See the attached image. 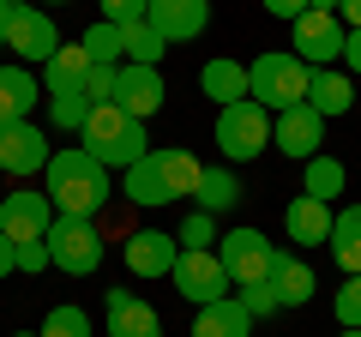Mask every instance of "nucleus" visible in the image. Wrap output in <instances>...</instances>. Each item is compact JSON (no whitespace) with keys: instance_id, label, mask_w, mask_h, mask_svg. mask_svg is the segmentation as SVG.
<instances>
[{"instance_id":"3","label":"nucleus","mask_w":361,"mask_h":337,"mask_svg":"<svg viewBox=\"0 0 361 337\" xmlns=\"http://www.w3.org/2000/svg\"><path fill=\"white\" fill-rule=\"evenodd\" d=\"M307 78L313 66L289 49H271L259 61H247V97H253L265 115H283V109H301L307 103Z\"/></svg>"},{"instance_id":"25","label":"nucleus","mask_w":361,"mask_h":337,"mask_svg":"<svg viewBox=\"0 0 361 337\" xmlns=\"http://www.w3.org/2000/svg\"><path fill=\"white\" fill-rule=\"evenodd\" d=\"M331 259L343 265L349 277H361V205H343L337 211V223H331Z\"/></svg>"},{"instance_id":"20","label":"nucleus","mask_w":361,"mask_h":337,"mask_svg":"<svg viewBox=\"0 0 361 337\" xmlns=\"http://www.w3.org/2000/svg\"><path fill=\"white\" fill-rule=\"evenodd\" d=\"M307 109H313L319 121L349 115V109H355V85H349V73H337V66H313V78H307Z\"/></svg>"},{"instance_id":"13","label":"nucleus","mask_w":361,"mask_h":337,"mask_svg":"<svg viewBox=\"0 0 361 337\" xmlns=\"http://www.w3.org/2000/svg\"><path fill=\"white\" fill-rule=\"evenodd\" d=\"M145 25H151L169 49H175V42H193V37H205V25H211V0H151Z\"/></svg>"},{"instance_id":"24","label":"nucleus","mask_w":361,"mask_h":337,"mask_svg":"<svg viewBox=\"0 0 361 337\" xmlns=\"http://www.w3.org/2000/svg\"><path fill=\"white\" fill-rule=\"evenodd\" d=\"M37 109V78L25 66H0V127H18Z\"/></svg>"},{"instance_id":"19","label":"nucleus","mask_w":361,"mask_h":337,"mask_svg":"<svg viewBox=\"0 0 361 337\" xmlns=\"http://www.w3.org/2000/svg\"><path fill=\"white\" fill-rule=\"evenodd\" d=\"M151 163H157V175H163L169 199H193V193H199V175H205V163H199L187 145H151Z\"/></svg>"},{"instance_id":"36","label":"nucleus","mask_w":361,"mask_h":337,"mask_svg":"<svg viewBox=\"0 0 361 337\" xmlns=\"http://www.w3.org/2000/svg\"><path fill=\"white\" fill-rule=\"evenodd\" d=\"M115 73H121V66H90V78H85L90 103H115Z\"/></svg>"},{"instance_id":"21","label":"nucleus","mask_w":361,"mask_h":337,"mask_svg":"<svg viewBox=\"0 0 361 337\" xmlns=\"http://www.w3.org/2000/svg\"><path fill=\"white\" fill-rule=\"evenodd\" d=\"M199 91H205L217 109L247 103V66L235 61V54H217V61H205V66H199Z\"/></svg>"},{"instance_id":"14","label":"nucleus","mask_w":361,"mask_h":337,"mask_svg":"<svg viewBox=\"0 0 361 337\" xmlns=\"http://www.w3.org/2000/svg\"><path fill=\"white\" fill-rule=\"evenodd\" d=\"M163 73L157 66H133V61H121V73H115V109H127L133 121H151L157 109H163Z\"/></svg>"},{"instance_id":"27","label":"nucleus","mask_w":361,"mask_h":337,"mask_svg":"<svg viewBox=\"0 0 361 337\" xmlns=\"http://www.w3.org/2000/svg\"><path fill=\"white\" fill-rule=\"evenodd\" d=\"M349 187V168L337 163V157H307V163H301V193H313V199H325V205H331L337 193H343Z\"/></svg>"},{"instance_id":"30","label":"nucleus","mask_w":361,"mask_h":337,"mask_svg":"<svg viewBox=\"0 0 361 337\" xmlns=\"http://www.w3.org/2000/svg\"><path fill=\"white\" fill-rule=\"evenodd\" d=\"M37 337H90V319H85V307L61 301V307H49V313H42Z\"/></svg>"},{"instance_id":"45","label":"nucleus","mask_w":361,"mask_h":337,"mask_svg":"<svg viewBox=\"0 0 361 337\" xmlns=\"http://www.w3.org/2000/svg\"><path fill=\"white\" fill-rule=\"evenodd\" d=\"M37 6H66V0H37Z\"/></svg>"},{"instance_id":"11","label":"nucleus","mask_w":361,"mask_h":337,"mask_svg":"<svg viewBox=\"0 0 361 337\" xmlns=\"http://www.w3.org/2000/svg\"><path fill=\"white\" fill-rule=\"evenodd\" d=\"M54 223V199L42 187H18V193L0 199V229L13 235V241H42Z\"/></svg>"},{"instance_id":"12","label":"nucleus","mask_w":361,"mask_h":337,"mask_svg":"<svg viewBox=\"0 0 361 337\" xmlns=\"http://www.w3.org/2000/svg\"><path fill=\"white\" fill-rule=\"evenodd\" d=\"M121 259H127L133 277H169L180 259V241L169 229H133L127 241H121Z\"/></svg>"},{"instance_id":"33","label":"nucleus","mask_w":361,"mask_h":337,"mask_svg":"<svg viewBox=\"0 0 361 337\" xmlns=\"http://www.w3.org/2000/svg\"><path fill=\"white\" fill-rule=\"evenodd\" d=\"M187 253H211L217 247V217H205V211H193V217L180 223V235H175Z\"/></svg>"},{"instance_id":"8","label":"nucleus","mask_w":361,"mask_h":337,"mask_svg":"<svg viewBox=\"0 0 361 337\" xmlns=\"http://www.w3.org/2000/svg\"><path fill=\"white\" fill-rule=\"evenodd\" d=\"M175 289L187 301H193V307H211V301H223V295H235L229 289V271H223V259H217V247H211V253H187V247H180V259H175Z\"/></svg>"},{"instance_id":"38","label":"nucleus","mask_w":361,"mask_h":337,"mask_svg":"<svg viewBox=\"0 0 361 337\" xmlns=\"http://www.w3.org/2000/svg\"><path fill=\"white\" fill-rule=\"evenodd\" d=\"M49 235H42V241H18V271H30V277H37V271H49Z\"/></svg>"},{"instance_id":"47","label":"nucleus","mask_w":361,"mask_h":337,"mask_svg":"<svg viewBox=\"0 0 361 337\" xmlns=\"http://www.w3.org/2000/svg\"><path fill=\"white\" fill-rule=\"evenodd\" d=\"M337 337H361V331H337Z\"/></svg>"},{"instance_id":"7","label":"nucleus","mask_w":361,"mask_h":337,"mask_svg":"<svg viewBox=\"0 0 361 337\" xmlns=\"http://www.w3.org/2000/svg\"><path fill=\"white\" fill-rule=\"evenodd\" d=\"M343 18L337 13H301L289 25V54H301L307 66H337L343 61Z\"/></svg>"},{"instance_id":"10","label":"nucleus","mask_w":361,"mask_h":337,"mask_svg":"<svg viewBox=\"0 0 361 337\" xmlns=\"http://www.w3.org/2000/svg\"><path fill=\"white\" fill-rule=\"evenodd\" d=\"M54 157L49 133L30 127V121H18V127H0V168L13 175V181H30V175H42Z\"/></svg>"},{"instance_id":"15","label":"nucleus","mask_w":361,"mask_h":337,"mask_svg":"<svg viewBox=\"0 0 361 337\" xmlns=\"http://www.w3.org/2000/svg\"><path fill=\"white\" fill-rule=\"evenodd\" d=\"M271 139H277V151H283V157L307 163V157H319V145H325V121L313 115L307 103H301V109H283L277 127H271Z\"/></svg>"},{"instance_id":"32","label":"nucleus","mask_w":361,"mask_h":337,"mask_svg":"<svg viewBox=\"0 0 361 337\" xmlns=\"http://www.w3.org/2000/svg\"><path fill=\"white\" fill-rule=\"evenodd\" d=\"M85 115H90V97L85 91H78V97H49V127L78 133V127H85Z\"/></svg>"},{"instance_id":"9","label":"nucleus","mask_w":361,"mask_h":337,"mask_svg":"<svg viewBox=\"0 0 361 337\" xmlns=\"http://www.w3.org/2000/svg\"><path fill=\"white\" fill-rule=\"evenodd\" d=\"M6 49H13L18 61H37V66H49V54L61 49L54 13H49V6H37V0H25V6L13 13V25H6Z\"/></svg>"},{"instance_id":"39","label":"nucleus","mask_w":361,"mask_h":337,"mask_svg":"<svg viewBox=\"0 0 361 337\" xmlns=\"http://www.w3.org/2000/svg\"><path fill=\"white\" fill-rule=\"evenodd\" d=\"M259 6H265L271 18H289V25H295V18L307 13V0H259Z\"/></svg>"},{"instance_id":"37","label":"nucleus","mask_w":361,"mask_h":337,"mask_svg":"<svg viewBox=\"0 0 361 337\" xmlns=\"http://www.w3.org/2000/svg\"><path fill=\"white\" fill-rule=\"evenodd\" d=\"M241 307L253 313V319H265V313H277V289H271V283H247L241 289Z\"/></svg>"},{"instance_id":"35","label":"nucleus","mask_w":361,"mask_h":337,"mask_svg":"<svg viewBox=\"0 0 361 337\" xmlns=\"http://www.w3.org/2000/svg\"><path fill=\"white\" fill-rule=\"evenodd\" d=\"M97 6L109 25H145V13H151V0H97Z\"/></svg>"},{"instance_id":"34","label":"nucleus","mask_w":361,"mask_h":337,"mask_svg":"<svg viewBox=\"0 0 361 337\" xmlns=\"http://www.w3.org/2000/svg\"><path fill=\"white\" fill-rule=\"evenodd\" d=\"M331 313L343 331H361V277H343V289L331 295Z\"/></svg>"},{"instance_id":"28","label":"nucleus","mask_w":361,"mask_h":337,"mask_svg":"<svg viewBox=\"0 0 361 337\" xmlns=\"http://www.w3.org/2000/svg\"><path fill=\"white\" fill-rule=\"evenodd\" d=\"M235 199H241V181L229 175V163H223V168H205V175H199V193H193V205L205 211V217H217V211H229Z\"/></svg>"},{"instance_id":"6","label":"nucleus","mask_w":361,"mask_h":337,"mask_svg":"<svg viewBox=\"0 0 361 337\" xmlns=\"http://www.w3.org/2000/svg\"><path fill=\"white\" fill-rule=\"evenodd\" d=\"M217 259H223V271H229V283H265L271 277V265H277V247L265 241L259 229H229V235H217Z\"/></svg>"},{"instance_id":"42","label":"nucleus","mask_w":361,"mask_h":337,"mask_svg":"<svg viewBox=\"0 0 361 337\" xmlns=\"http://www.w3.org/2000/svg\"><path fill=\"white\" fill-rule=\"evenodd\" d=\"M337 18H343V30H361V0H337Z\"/></svg>"},{"instance_id":"1","label":"nucleus","mask_w":361,"mask_h":337,"mask_svg":"<svg viewBox=\"0 0 361 337\" xmlns=\"http://www.w3.org/2000/svg\"><path fill=\"white\" fill-rule=\"evenodd\" d=\"M42 193L54 199V217H97V211L115 199V181L109 168L85 151V145H66V151L49 157L42 168Z\"/></svg>"},{"instance_id":"16","label":"nucleus","mask_w":361,"mask_h":337,"mask_svg":"<svg viewBox=\"0 0 361 337\" xmlns=\"http://www.w3.org/2000/svg\"><path fill=\"white\" fill-rule=\"evenodd\" d=\"M103 313H109V337H163L157 307H151V301H139L133 289H109Z\"/></svg>"},{"instance_id":"43","label":"nucleus","mask_w":361,"mask_h":337,"mask_svg":"<svg viewBox=\"0 0 361 337\" xmlns=\"http://www.w3.org/2000/svg\"><path fill=\"white\" fill-rule=\"evenodd\" d=\"M18 6H25V0H0V49H6V25H13Z\"/></svg>"},{"instance_id":"29","label":"nucleus","mask_w":361,"mask_h":337,"mask_svg":"<svg viewBox=\"0 0 361 337\" xmlns=\"http://www.w3.org/2000/svg\"><path fill=\"white\" fill-rule=\"evenodd\" d=\"M169 54V42L157 37L151 25H121V61H133V66H157Z\"/></svg>"},{"instance_id":"18","label":"nucleus","mask_w":361,"mask_h":337,"mask_svg":"<svg viewBox=\"0 0 361 337\" xmlns=\"http://www.w3.org/2000/svg\"><path fill=\"white\" fill-rule=\"evenodd\" d=\"M90 54H85V42H61V49L49 54V66H42V91L49 97H78L85 91V78H90Z\"/></svg>"},{"instance_id":"17","label":"nucleus","mask_w":361,"mask_h":337,"mask_svg":"<svg viewBox=\"0 0 361 337\" xmlns=\"http://www.w3.org/2000/svg\"><path fill=\"white\" fill-rule=\"evenodd\" d=\"M331 223H337V211L325 205V199H313V193H295L289 211H283V229H289L295 247H325L331 241Z\"/></svg>"},{"instance_id":"22","label":"nucleus","mask_w":361,"mask_h":337,"mask_svg":"<svg viewBox=\"0 0 361 337\" xmlns=\"http://www.w3.org/2000/svg\"><path fill=\"white\" fill-rule=\"evenodd\" d=\"M193 337H253V313L241 307V295H223L211 307H199Z\"/></svg>"},{"instance_id":"2","label":"nucleus","mask_w":361,"mask_h":337,"mask_svg":"<svg viewBox=\"0 0 361 337\" xmlns=\"http://www.w3.org/2000/svg\"><path fill=\"white\" fill-rule=\"evenodd\" d=\"M78 145H85L103 168H133L145 151H151L145 121H133L127 109H115V103H90L85 127H78Z\"/></svg>"},{"instance_id":"31","label":"nucleus","mask_w":361,"mask_h":337,"mask_svg":"<svg viewBox=\"0 0 361 337\" xmlns=\"http://www.w3.org/2000/svg\"><path fill=\"white\" fill-rule=\"evenodd\" d=\"M78 42H85V54L97 66H121V25H109V18H103V25H90Z\"/></svg>"},{"instance_id":"40","label":"nucleus","mask_w":361,"mask_h":337,"mask_svg":"<svg viewBox=\"0 0 361 337\" xmlns=\"http://www.w3.org/2000/svg\"><path fill=\"white\" fill-rule=\"evenodd\" d=\"M13 271H18V241L0 229V277H13Z\"/></svg>"},{"instance_id":"23","label":"nucleus","mask_w":361,"mask_h":337,"mask_svg":"<svg viewBox=\"0 0 361 337\" xmlns=\"http://www.w3.org/2000/svg\"><path fill=\"white\" fill-rule=\"evenodd\" d=\"M271 289H277V307H307L313 301V271H307V259H295V253H277V265H271V277H265Z\"/></svg>"},{"instance_id":"26","label":"nucleus","mask_w":361,"mask_h":337,"mask_svg":"<svg viewBox=\"0 0 361 337\" xmlns=\"http://www.w3.org/2000/svg\"><path fill=\"white\" fill-rule=\"evenodd\" d=\"M121 193H127L133 205H145V211L169 205V187H163V175H157L151 151H145V157H139V163H133V168H121Z\"/></svg>"},{"instance_id":"44","label":"nucleus","mask_w":361,"mask_h":337,"mask_svg":"<svg viewBox=\"0 0 361 337\" xmlns=\"http://www.w3.org/2000/svg\"><path fill=\"white\" fill-rule=\"evenodd\" d=\"M307 13H337V0H307Z\"/></svg>"},{"instance_id":"4","label":"nucleus","mask_w":361,"mask_h":337,"mask_svg":"<svg viewBox=\"0 0 361 337\" xmlns=\"http://www.w3.org/2000/svg\"><path fill=\"white\" fill-rule=\"evenodd\" d=\"M265 145H271V115L253 103V97L217 109V151H223V163H253V157H265Z\"/></svg>"},{"instance_id":"41","label":"nucleus","mask_w":361,"mask_h":337,"mask_svg":"<svg viewBox=\"0 0 361 337\" xmlns=\"http://www.w3.org/2000/svg\"><path fill=\"white\" fill-rule=\"evenodd\" d=\"M343 66H349V73H361V30H349V37H343Z\"/></svg>"},{"instance_id":"5","label":"nucleus","mask_w":361,"mask_h":337,"mask_svg":"<svg viewBox=\"0 0 361 337\" xmlns=\"http://www.w3.org/2000/svg\"><path fill=\"white\" fill-rule=\"evenodd\" d=\"M103 229H97V217H54L49 223V259L61 265L66 277H85L103 265Z\"/></svg>"},{"instance_id":"46","label":"nucleus","mask_w":361,"mask_h":337,"mask_svg":"<svg viewBox=\"0 0 361 337\" xmlns=\"http://www.w3.org/2000/svg\"><path fill=\"white\" fill-rule=\"evenodd\" d=\"M13 337H37V331H13Z\"/></svg>"}]
</instances>
